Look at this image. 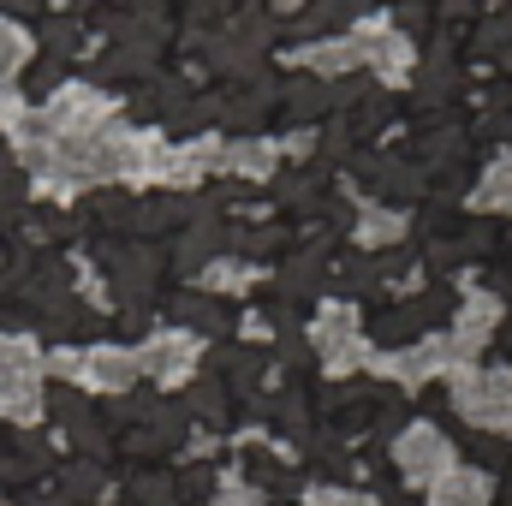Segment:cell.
I'll return each instance as SVG.
<instances>
[{"mask_svg": "<svg viewBox=\"0 0 512 506\" xmlns=\"http://www.w3.org/2000/svg\"><path fill=\"white\" fill-rule=\"evenodd\" d=\"M453 405L477 423V429H512V370H483V376H459L453 387Z\"/></svg>", "mask_w": 512, "mask_h": 506, "instance_id": "6da1fadb", "label": "cell"}, {"mask_svg": "<svg viewBox=\"0 0 512 506\" xmlns=\"http://www.w3.org/2000/svg\"><path fill=\"white\" fill-rule=\"evenodd\" d=\"M393 459H399V471H405L411 483H441V477H447V465H453V447H447V435H441V429L417 423L411 435H399Z\"/></svg>", "mask_w": 512, "mask_h": 506, "instance_id": "7a4b0ae2", "label": "cell"}, {"mask_svg": "<svg viewBox=\"0 0 512 506\" xmlns=\"http://www.w3.org/2000/svg\"><path fill=\"white\" fill-rule=\"evenodd\" d=\"M483 501H489L483 471H447V477L435 483V506H483Z\"/></svg>", "mask_w": 512, "mask_h": 506, "instance_id": "3957f363", "label": "cell"}, {"mask_svg": "<svg viewBox=\"0 0 512 506\" xmlns=\"http://www.w3.org/2000/svg\"><path fill=\"white\" fill-rule=\"evenodd\" d=\"M328 108V90L316 84V78H292L286 84V114L292 120H310V114H322Z\"/></svg>", "mask_w": 512, "mask_h": 506, "instance_id": "277c9868", "label": "cell"}, {"mask_svg": "<svg viewBox=\"0 0 512 506\" xmlns=\"http://www.w3.org/2000/svg\"><path fill=\"white\" fill-rule=\"evenodd\" d=\"M477 209H495V203H512V155H501L489 173H483V191L471 197Z\"/></svg>", "mask_w": 512, "mask_h": 506, "instance_id": "5b68a950", "label": "cell"}, {"mask_svg": "<svg viewBox=\"0 0 512 506\" xmlns=\"http://www.w3.org/2000/svg\"><path fill=\"white\" fill-rule=\"evenodd\" d=\"M60 477H66V483H60L66 501H96V495H102V465H66Z\"/></svg>", "mask_w": 512, "mask_h": 506, "instance_id": "8992f818", "label": "cell"}, {"mask_svg": "<svg viewBox=\"0 0 512 506\" xmlns=\"http://www.w3.org/2000/svg\"><path fill=\"white\" fill-rule=\"evenodd\" d=\"M215 245H227V233H185L179 245H173V268L185 274V268H203V256L215 251Z\"/></svg>", "mask_w": 512, "mask_h": 506, "instance_id": "52a82bcc", "label": "cell"}, {"mask_svg": "<svg viewBox=\"0 0 512 506\" xmlns=\"http://www.w3.org/2000/svg\"><path fill=\"white\" fill-rule=\"evenodd\" d=\"M393 233H405L399 215H370V221H364V245H387Z\"/></svg>", "mask_w": 512, "mask_h": 506, "instance_id": "ba28073f", "label": "cell"}, {"mask_svg": "<svg viewBox=\"0 0 512 506\" xmlns=\"http://www.w3.org/2000/svg\"><path fill=\"white\" fill-rule=\"evenodd\" d=\"M60 72H66L60 60H42V66L30 72V96H42V90H54V84H60Z\"/></svg>", "mask_w": 512, "mask_h": 506, "instance_id": "9c48e42d", "label": "cell"}, {"mask_svg": "<svg viewBox=\"0 0 512 506\" xmlns=\"http://www.w3.org/2000/svg\"><path fill=\"white\" fill-rule=\"evenodd\" d=\"M179 495H185V501H203V495H209V471H203V465H191V471L179 477Z\"/></svg>", "mask_w": 512, "mask_h": 506, "instance_id": "30bf717a", "label": "cell"}, {"mask_svg": "<svg viewBox=\"0 0 512 506\" xmlns=\"http://www.w3.org/2000/svg\"><path fill=\"white\" fill-rule=\"evenodd\" d=\"M191 405H197V411H221V387H215V381L191 387Z\"/></svg>", "mask_w": 512, "mask_h": 506, "instance_id": "8fae6325", "label": "cell"}, {"mask_svg": "<svg viewBox=\"0 0 512 506\" xmlns=\"http://www.w3.org/2000/svg\"><path fill=\"white\" fill-rule=\"evenodd\" d=\"M18 66V42L12 36H0V72H12Z\"/></svg>", "mask_w": 512, "mask_h": 506, "instance_id": "7c38bea8", "label": "cell"}]
</instances>
